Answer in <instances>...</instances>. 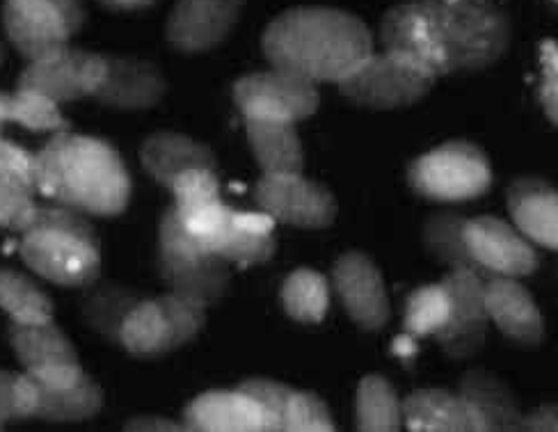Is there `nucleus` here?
Instances as JSON below:
<instances>
[{
    "label": "nucleus",
    "mask_w": 558,
    "mask_h": 432,
    "mask_svg": "<svg viewBox=\"0 0 558 432\" xmlns=\"http://www.w3.org/2000/svg\"><path fill=\"white\" fill-rule=\"evenodd\" d=\"M99 3L114 8V10H140V8H149L156 0H99Z\"/></svg>",
    "instance_id": "52"
},
{
    "label": "nucleus",
    "mask_w": 558,
    "mask_h": 432,
    "mask_svg": "<svg viewBox=\"0 0 558 432\" xmlns=\"http://www.w3.org/2000/svg\"><path fill=\"white\" fill-rule=\"evenodd\" d=\"M3 26L12 47L28 62L64 49L72 37L49 0H5Z\"/></svg>",
    "instance_id": "14"
},
{
    "label": "nucleus",
    "mask_w": 558,
    "mask_h": 432,
    "mask_svg": "<svg viewBox=\"0 0 558 432\" xmlns=\"http://www.w3.org/2000/svg\"><path fill=\"white\" fill-rule=\"evenodd\" d=\"M510 41L508 14L485 0H403L380 21L383 51L405 55L437 78L487 70Z\"/></svg>",
    "instance_id": "1"
},
{
    "label": "nucleus",
    "mask_w": 558,
    "mask_h": 432,
    "mask_svg": "<svg viewBox=\"0 0 558 432\" xmlns=\"http://www.w3.org/2000/svg\"><path fill=\"white\" fill-rule=\"evenodd\" d=\"M181 423L191 432H264L259 405L241 390H216L193 398Z\"/></svg>",
    "instance_id": "19"
},
{
    "label": "nucleus",
    "mask_w": 558,
    "mask_h": 432,
    "mask_svg": "<svg viewBox=\"0 0 558 432\" xmlns=\"http://www.w3.org/2000/svg\"><path fill=\"white\" fill-rule=\"evenodd\" d=\"M234 226L250 234H272L275 220L264 211H234Z\"/></svg>",
    "instance_id": "49"
},
{
    "label": "nucleus",
    "mask_w": 558,
    "mask_h": 432,
    "mask_svg": "<svg viewBox=\"0 0 558 432\" xmlns=\"http://www.w3.org/2000/svg\"><path fill=\"white\" fill-rule=\"evenodd\" d=\"M170 190L179 213H191L206 203L220 201V178L211 170H189L174 181Z\"/></svg>",
    "instance_id": "39"
},
{
    "label": "nucleus",
    "mask_w": 558,
    "mask_h": 432,
    "mask_svg": "<svg viewBox=\"0 0 558 432\" xmlns=\"http://www.w3.org/2000/svg\"><path fill=\"white\" fill-rule=\"evenodd\" d=\"M408 184L430 201H470L493 188V168L478 145L451 140L412 161Z\"/></svg>",
    "instance_id": "4"
},
{
    "label": "nucleus",
    "mask_w": 558,
    "mask_h": 432,
    "mask_svg": "<svg viewBox=\"0 0 558 432\" xmlns=\"http://www.w3.org/2000/svg\"><path fill=\"white\" fill-rule=\"evenodd\" d=\"M0 174L16 181V184H21L23 188L37 193L35 153L3 138H0Z\"/></svg>",
    "instance_id": "44"
},
{
    "label": "nucleus",
    "mask_w": 558,
    "mask_h": 432,
    "mask_svg": "<svg viewBox=\"0 0 558 432\" xmlns=\"http://www.w3.org/2000/svg\"><path fill=\"white\" fill-rule=\"evenodd\" d=\"M120 346L135 357H158L177 350L172 330L156 298L140 303L124 321Z\"/></svg>",
    "instance_id": "28"
},
{
    "label": "nucleus",
    "mask_w": 558,
    "mask_h": 432,
    "mask_svg": "<svg viewBox=\"0 0 558 432\" xmlns=\"http://www.w3.org/2000/svg\"><path fill=\"white\" fill-rule=\"evenodd\" d=\"M49 3L62 14L64 24H66L69 33H72V37L85 26L87 12H85L83 0H49Z\"/></svg>",
    "instance_id": "50"
},
{
    "label": "nucleus",
    "mask_w": 558,
    "mask_h": 432,
    "mask_svg": "<svg viewBox=\"0 0 558 432\" xmlns=\"http://www.w3.org/2000/svg\"><path fill=\"white\" fill-rule=\"evenodd\" d=\"M449 295V316L433 336L451 359H470L485 346L490 316L485 309V282L472 272L451 270L439 282Z\"/></svg>",
    "instance_id": "9"
},
{
    "label": "nucleus",
    "mask_w": 558,
    "mask_h": 432,
    "mask_svg": "<svg viewBox=\"0 0 558 432\" xmlns=\"http://www.w3.org/2000/svg\"><path fill=\"white\" fill-rule=\"evenodd\" d=\"M202 252H208L206 243L185 226L179 209L172 203L158 224V261H185Z\"/></svg>",
    "instance_id": "35"
},
{
    "label": "nucleus",
    "mask_w": 558,
    "mask_h": 432,
    "mask_svg": "<svg viewBox=\"0 0 558 432\" xmlns=\"http://www.w3.org/2000/svg\"><path fill=\"white\" fill-rule=\"evenodd\" d=\"M518 430L520 432H556L558 430V407L547 403V405L531 409L529 415L520 417Z\"/></svg>",
    "instance_id": "47"
},
{
    "label": "nucleus",
    "mask_w": 558,
    "mask_h": 432,
    "mask_svg": "<svg viewBox=\"0 0 558 432\" xmlns=\"http://www.w3.org/2000/svg\"><path fill=\"white\" fill-rule=\"evenodd\" d=\"M403 425L412 432H485L460 394L449 390H416L401 403Z\"/></svg>",
    "instance_id": "20"
},
{
    "label": "nucleus",
    "mask_w": 558,
    "mask_h": 432,
    "mask_svg": "<svg viewBox=\"0 0 558 432\" xmlns=\"http://www.w3.org/2000/svg\"><path fill=\"white\" fill-rule=\"evenodd\" d=\"M332 286L345 313L366 332L389 321V298L380 268L364 252H345L335 261Z\"/></svg>",
    "instance_id": "12"
},
{
    "label": "nucleus",
    "mask_w": 558,
    "mask_h": 432,
    "mask_svg": "<svg viewBox=\"0 0 558 432\" xmlns=\"http://www.w3.org/2000/svg\"><path fill=\"white\" fill-rule=\"evenodd\" d=\"M250 149L264 174H302L305 149L293 122L243 118Z\"/></svg>",
    "instance_id": "23"
},
{
    "label": "nucleus",
    "mask_w": 558,
    "mask_h": 432,
    "mask_svg": "<svg viewBox=\"0 0 558 432\" xmlns=\"http://www.w3.org/2000/svg\"><path fill=\"white\" fill-rule=\"evenodd\" d=\"M26 373H31L39 384L51 386V390H66V386H74L85 375L81 361L49 363V367H41Z\"/></svg>",
    "instance_id": "45"
},
{
    "label": "nucleus",
    "mask_w": 558,
    "mask_h": 432,
    "mask_svg": "<svg viewBox=\"0 0 558 432\" xmlns=\"http://www.w3.org/2000/svg\"><path fill=\"white\" fill-rule=\"evenodd\" d=\"M31 230L66 232V234H74V236H81V238H85L89 243H97L99 245L97 230H95V224L89 222V215L78 211V209L66 207V203H58V201L37 203L35 215H33L26 232H31ZM26 232H23V234H26Z\"/></svg>",
    "instance_id": "37"
},
{
    "label": "nucleus",
    "mask_w": 558,
    "mask_h": 432,
    "mask_svg": "<svg viewBox=\"0 0 558 432\" xmlns=\"http://www.w3.org/2000/svg\"><path fill=\"white\" fill-rule=\"evenodd\" d=\"M185 226L202 238L206 243V247L211 249V245L229 230L231 224H234V209H229L227 203L214 201V203H206V207H199L191 213H181Z\"/></svg>",
    "instance_id": "42"
},
{
    "label": "nucleus",
    "mask_w": 558,
    "mask_h": 432,
    "mask_svg": "<svg viewBox=\"0 0 558 432\" xmlns=\"http://www.w3.org/2000/svg\"><path fill=\"white\" fill-rule=\"evenodd\" d=\"M0 309L12 323H46L53 321V300L46 295L37 282L14 268H0Z\"/></svg>",
    "instance_id": "30"
},
{
    "label": "nucleus",
    "mask_w": 558,
    "mask_h": 432,
    "mask_svg": "<svg viewBox=\"0 0 558 432\" xmlns=\"http://www.w3.org/2000/svg\"><path fill=\"white\" fill-rule=\"evenodd\" d=\"M140 163L162 188H172L174 181L189 170L218 172L214 149L177 131H156L140 147Z\"/></svg>",
    "instance_id": "18"
},
{
    "label": "nucleus",
    "mask_w": 558,
    "mask_h": 432,
    "mask_svg": "<svg viewBox=\"0 0 558 432\" xmlns=\"http://www.w3.org/2000/svg\"><path fill=\"white\" fill-rule=\"evenodd\" d=\"M35 195L16 181L0 174V230L23 234L35 215Z\"/></svg>",
    "instance_id": "41"
},
{
    "label": "nucleus",
    "mask_w": 558,
    "mask_h": 432,
    "mask_svg": "<svg viewBox=\"0 0 558 432\" xmlns=\"http://www.w3.org/2000/svg\"><path fill=\"white\" fill-rule=\"evenodd\" d=\"M272 70L312 83H339L374 53L364 21L337 8H293L275 16L262 37Z\"/></svg>",
    "instance_id": "2"
},
{
    "label": "nucleus",
    "mask_w": 558,
    "mask_h": 432,
    "mask_svg": "<svg viewBox=\"0 0 558 432\" xmlns=\"http://www.w3.org/2000/svg\"><path fill=\"white\" fill-rule=\"evenodd\" d=\"M129 432H183L185 425L166 417H135L126 423Z\"/></svg>",
    "instance_id": "51"
},
{
    "label": "nucleus",
    "mask_w": 558,
    "mask_h": 432,
    "mask_svg": "<svg viewBox=\"0 0 558 432\" xmlns=\"http://www.w3.org/2000/svg\"><path fill=\"white\" fill-rule=\"evenodd\" d=\"M259 211L300 230H325L337 220V199L318 181L302 174H264L254 186Z\"/></svg>",
    "instance_id": "8"
},
{
    "label": "nucleus",
    "mask_w": 558,
    "mask_h": 432,
    "mask_svg": "<svg viewBox=\"0 0 558 432\" xmlns=\"http://www.w3.org/2000/svg\"><path fill=\"white\" fill-rule=\"evenodd\" d=\"M166 311V318L172 330V338H174V348H181L193 341L206 325V309L181 298L177 293H162L156 298Z\"/></svg>",
    "instance_id": "40"
},
{
    "label": "nucleus",
    "mask_w": 558,
    "mask_h": 432,
    "mask_svg": "<svg viewBox=\"0 0 558 432\" xmlns=\"http://www.w3.org/2000/svg\"><path fill=\"white\" fill-rule=\"evenodd\" d=\"M16 252L35 275L58 286L85 288L101 275L99 245L66 232L31 230L16 240Z\"/></svg>",
    "instance_id": "6"
},
{
    "label": "nucleus",
    "mask_w": 558,
    "mask_h": 432,
    "mask_svg": "<svg viewBox=\"0 0 558 432\" xmlns=\"http://www.w3.org/2000/svg\"><path fill=\"white\" fill-rule=\"evenodd\" d=\"M458 394L470 405L485 432L518 430L522 409L510 386L485 369H470L458 384Z\"/></svg>",
    "instance_id": "22"
},
{
    "label": "nucleus",
    "mask_w": 558,
    "mask_h": 432,
    "mask_svg": "<svg viewBox=\"0 0 558 432\" xmlns=\"http://www.w3.org/2000/svg\"><path fill=\"white\" fill-rule=\"evenodd\" d=\"M355 421L362 432H399L403 428L401 398L383 375H366L357 386Z\"/></svg>",
    "instance_id": "29"
},
{
    "label": "nucleus",
    "mask_w": 558,
    "mask_h": 432,
    "mask_svg": "<svg viewBox=\"0 0 558 432\" xmlns=\"http://www.w3.org/2000/svg\"><path fill=\"white\" fill-rule=\"evenodd\" d=\"M104 76L106 58L101 53H89L66 44L51 55L28 62L19 76L16 89H31L56 103H69L95 95Z\"/></svg>",
    "instance_id": "10"
},
{
    "label": "nucleus",
    "mask_w": 558,
    "mask_h": 432,
    "mask_svg": "<svg viewBox=\"0 0 558 432\" xmlns=\"http://www.w3.org/2000/svg\"><path fill=\"white\" fill-rule=\"evenodd\" d=\"M37 394L39 396L33 419L49 423L87 421L97 417L104 407L101 384L87 373L74 386H66V390H51V386L37 382Z\"/></svg>",
    "instance_id": "27"
},
{
    "label": "nucleus",
    "mask_w": 558,
    "mask_h": 432,
    "mask_svg": "<svg viewBox=\"0 0 558 432\" xmlns=\"http://www.w3.org/2000/svg\"><path fill=\"white\" fill-rule=\"evenodd\" d=\"M236 390H241L259 405L264 415V432H284L287 407L295 390H291V386L284 382L268 380V378L243 380Z\"/></svg>",
    "instance_id": "36"
},
{
    "label": "nucleus",
    "mask_w": 558,
    "mask_h": 432,
    "mask_svg": "<svg viewBox=\"0 0 558 432\" xmlns=\"http://www.w3.org/2000/svg\"><path fill=\"white\" fill-rule=\"evenodd\" d=\"M12 122L35 133H62L72 128L53 99L31 89H16L12 95Z\"/></svg>",
    "instance_id": "34"
},
{
    "label": "nucleus",
    "mask_w": 558,
    "mask_h": 432,
    "mask_svg": "<svg viewBox=\"0 0 558 432\" xmlns=\"http://www.w3.org/2000/svg\"><path fill=\"white\" fill-rule=\"evenodd\" d=\"M464 222L468 218L456 211H437L428 215L422 226V243L435 261L490 282L495 275L474 259L468 238H464Z\"/></svg>",
    "instance_id": "24"
},
{
    "label": "nucleus",
    "mask_w": 558,
    "mask_h": 432,
    "mask_svg": "<svg viewBox=\"0 0 558 432\" xmlns=\"http://www.w3.org/2000/svg\"><path fill=\"white\" fill-rule=\"evenodd\" d=\"M0 131H3V128H0Z\"/></svg>",
    "instance_id": "56"
},
{
    "label": "nucleus",
    "mask_w": 558,
    "mask_h": 432,
    "mask_svg": "<svg viewBox=\"0 0 558 432\" xmlns=\"http://www.w3.org/2000/svg\"><path fill=\"white\" fill-rule=\"evenodd\" d=\"M245 0H177L166 37L181 53L216 49L239 24Z\"/></svg>",
    "instance_id": "13"
},
{
    "label": "nucleus",
    "mask_w": 558,
    "mask_h": 432,
    "mask_svg": "<svg viewBox=\"0 0 558 432\" xmlns=\"http://www.w3.org/2000/svg\"><path fill=\"white\" fill-rule=\"evenodd\" d=\"M277 238L275 234H250L236 230L234 224L211 245V252L220 255L227 263L236 266H257L275 257Z\"/></svg>",
    "instance_id": "33"
},
{
    "label": "nucleus",
    "mask_w": 558,
    "mask_h": 432,
    "mask_svg": "<svg viewBox=\"0 0 558 432\" xmlns=\"http://www.w3.org/2000/svg\"><path fill=\"white\" fill-rule=\"evenodd\" d=\"M335 428L328 403L314 392H293L287 407L284 432H332Z\"/></svg>",
    "instance_id": "38"
},
{
    "label": "nucleus",
    "mask_w": 558,
    "mask_h": 432,
    "mask_svg": "<svg viewBox=\"0 0 558 432\" xmlns=\"http://www.w3.org/2000/svg\"><path fill=\"white\" fill-rule=\"evenodd\" d=\"M12 122V95L0 92V126Z\"/></svg>",
    "instance_id": "54"
},
{
    "label": "nucleus",
    "mask_w": 558,
    "mask_h": 432,
    "mask_svg": "<svg viewBox=\"0 0 558 432\" xmlns=\"http://www.w3.org/2000/svg\"><path fill=\"white\" fill-rule=\"evenodd\" d=\"M106 76L92 99L114 110H147L168 92V81L149 60L104 55Z\"/></svg>",
    "instance_id": "15"
},
{
    "label": "nucleus",
    "mask_w": 558,
    "mask_h": 432,
    "mask_svg": "<svg viewBox=\"0 0 558 432\" xmlns=\"http://www.w3.org/2000/svg\"><path fill=\"white\" fill-rule=\"evenodd\" d=\"M437 76L399 53H371L357 70L339 81V92L366 110H399L428 97Z\"/></svg>",
    "instance_id": "5"
},
{
    "label": "nucleus",
    "mask_w": 558,
    "mask_h": 432,
    "mask_svg": "<svg viewBox=\"0 0 558 432\" xmlns=\"http://www.w3.org/2000/svg\"><path fill=\"white\" fill-rule=\"evenodd\" d=\"M158 275L172 293L204 309L216 305L231 282L229 263L211 249L185 261H158Z\"/></svg>",
    "instance_id": "21"
},
{
    "label": "nucleus",
    "mask_w": 558,
    "mask_h": 432,
    "mask_svg": "<svg viewBox=\"0 0 558 432\" xmlns=\"http://www.w3.org/2000/svg\"><path fill=\"white\" fill-rule=\"evenodd\" d=\"M282 305L298 323L316 325L330 309V282L318 270L298 268L282 284Z\"/></svg>",
    "instance_id": "31"
},
{
    "label": "nucleus",
    "mask_w": 558,
    "mask_h": 432,
    "mask_svg": "<svg viewBox=\"0 0 558 432\" xmlns=\"http://www.w3.org/2000/svg\"><path fill=\"white\" fill-rule=\"evenodd\" d=\"M464 238H468L474 259L495 277L522 280L533 275L541 266V257L533 243L501 218H468Z\"/></svg>",
    "instance_id": "11"
},
{
    "label": "nucleus",
    "mask_w": 558,
    "mask_h": 432,
    "mask_svg": "<svg viewBox=\"0 0 558 432\" xmlns=\"http://www.w3.org/2000/svg\"><path fill=\"white\" fill-rule=\"evenodd\" d=\"M37 382L31 373H19L16 378V421H26L35 417L37 407Z\"/></svg>",
    "instance_id": "46"
},
{
    "label": "nucleus",
    "mask_w": 558,
    "mask_h": 432,
    "mask_svg": "<svg viewBox=\"0 0 558 432\" xmlns=\"http://www.w3.org/2000/svg\"><path fill=\"white\" fill-rule=\"evenodd\" d=\"M508 213L533 245L558 247V193L543 176H518L508 186Z\"/></svg>",
    "instance_id": "17"
},
{
    "label": "nucleus",
    "mask_w": 558,
    "mask_h": 432,
    "mask_svg": "<svg viewBox=\"0 0 558 432\" xmlns=\"http://www.w3.org/2000/svg\"><path fill=\"white\" fill-rule=\"evenodd\" d=\"M81 300V311L85 323L101 334L110 344L120 346L122 325L129 313L145 298L133 288H126L118 282H99L95 280L85 286Z\"/></svg>",
    "instance_id": "25"
},
{
    "label": "nucleus",
    "mask_w": 558,
    "mask_h": 432,
    "mask_svg": "<svg viewBox=\"0 0 558 432\" xmlns=\"http://www.w3.org/2000/svg\"><path fill=\"white\" fill-rule=\"evenodd\" d=\"M10 346L26 371H35L60 361H78L74 341L62 332L60 325H56V321L31 325L12 323Z\"/></svg>",
    "instance_id": "26"
},
{
    "label": "nucleus",
    "mask_w": 558,
    "mask_h": 432,
    "mask_svg": "<svg viewBox=\"0 0 558 432\" xmlns=\"http://www.w3.org/2000/svg\"><path fill=\"white\" fill-rule=\"evenodd\" d=\"M449 316V295L441 284H428L416 288L405 305L403 328L410 336H433Z\"/></svg>",
    "instance_id": "32"
},
{
    "label": "nucleus",
    "mask_w": 558,
    "mask_h": 432,
    "mask_svg": "<svg viewBox=\"0 0 558 432\" xmlns=\"http://www.w3.org/2000/svg\"><path fill=\"white\" fill-rule=\"evenodd\" d=\"M234 103L243 118L302 122L320 106L316 83L279 70L254 72L236 81Z\"/></svg>",
    "instance_id": "7"
},
{
    "label": "nucleus",
    "mask_w": 558,
    "mask_h": 432,
    "mask_svg": "<svg viewBox=\"0 0 558 432\" xmlns=\"http://www.w3.org/2000/svg\"><path fill=\"white\" fill-rule=\"evenodd\" d=\"M541 106L545 110V118L556 126L558 124V47L554 39H545L541 44Z\"/></svg>",
    "instance_id": "43"
},
{
    "label": "nucleus",
    "mask_w": 558,
    "mask_h": 432,
    "mask_svg": "<svg viewBox=\"0 0 558 432\" xmlns=\"http://www.w3.org/2000/svg\"><path fill=\"white\" fill-rule=\"evenodd\" d=\"M16 378L19 373L0 369V428L16 421Z\"/></svg>",
    "instance_id": "48"
},
{
    "label": "nucleus",
    "mask_w": 558,
    "mask_h": 432,
    "mask_svg": "<svg viewBox=\"0 0 558 432\" xmlns=\"http://www.w3.org/2000/svg\"><path fill=\"white\" fill-rule=\"evenodd\" d=\"M393 353L401 355V357H408V355H414L416 353V344H414V336H410L408 332L403 336H399L397 341H393Z\"/></svg>",
    "instance_id": "53"
},
{
    "label": "nucleus",
    "mask_w": 558,
    "mask_h": 432,
    "mask_svg": "<svg viewBox=\"0 0 558 432\" xmlns=\"http://www.w3.org/2000/svg\"><path fill=\"white\" fill-rule=\"evenodd\" d=\"M5 60V47H3V44H0V62H3Z\"/></svg>",
    "instance_id": "55"
},
{
    "label": "nucleus",
    "mask_w": 558,
    "mask_h": 432,
    "mask_svg": "<svg viewBox=\"0 0 558 432\" xmlns=\"http://www.w3.org/2000/svg\"><path fill=\"white\" fill-rule=\"evenodd\" d=\"M485 309L497 330L522 348H538L545 338V318L531 293L513 277L485 282Z\"/></svg>",
    "instance_id": "16"
},
{
    "label": "nucleus",
    "mask_w": 558,
    "mask_h": 432,
    "mask_svg": "<svg viewBox=\"0 0 558 432\" xmlns=\"http://www.w3.org/2000/svg\"><path fill=\"white\" fill-rule=\"evenodd\" d=\"M35 186L49 201L97 218L122 215L133 188L118 149L72 131L56 133L35 153Z\"/></svg>",
    "instance_id": "3"
}]
</instances>
